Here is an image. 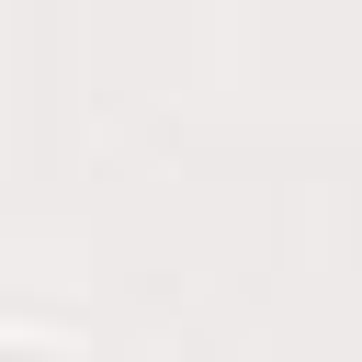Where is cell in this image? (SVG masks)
Here are the masks:
<instances>
[{
	"mask_svg": "<svg viewBox=\"0 0 362 362\" xmlns=\"http://www.w3.org/2000/svg\"><path fill=\"white\" fill-rule=\"evenodd\" d=\"M11 362H45V351H11Z\"/></svg>",
	"mask_w": 362,
	"mask_h": 362,
	"instance_id": "obj_1",
	"label": "cell"
}]
</instances>
